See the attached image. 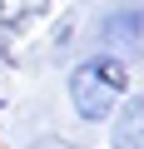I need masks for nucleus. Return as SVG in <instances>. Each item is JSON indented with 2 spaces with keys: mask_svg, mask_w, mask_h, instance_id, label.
Masks as SVG:
<instances>
[{
  "mask_svg": "<svg viewBox=\"0 0 144 149\" xmlns=\"http://www.w3.org/2000/svg\"><path fill=\"white\" fill-rule=\"evenodd\" d=\"M124 95H134L129 65H119V60H109L99 50L80 55L65 70V100H70L80 124H109V114L124 104Z\"/></svg>",
  "mask_w": 144,
  "mask_h": 149,
  "instance_id": "obj_1",
  "label": "nucleus"
},
{
  "mask_svg": "<svg viewBox=\"0 0 144 149\" xmlns=\"http://www.w3.org/2000/svg\"><path fill=\"white\" fill-rule=\"evenodd\" d=\"M95 50L119 60V65H139L144 60V5L139 0H124V5H109L95 25Z\"/></svg>",
  "mask_w": 144,
  "mask_h": 149,
  "instance_id": "obj_2",
  "label": "nucleus"
},
{
  "mask_svg": "<svg viewBox=\"0 0 144 149\" xmlns=\"http://www.w3.org/2000/svg\"><path fill=\"white\" fill-rule=\"evenodd\" d=\"M104 134H109V149H144V90L124 95V104L109 114Z\"/></svg>",
  "mask_w": 144,
  "mask_h": 149,
  "instance_id": "obj_3",
  "label": "nucleus"
},
{
  "mask_svg": "<svg viewBox=\"0 0 144 149\" xmlns=\"http://www.w3.org/2000/svg\"><path fill=\"white\" fill-rule=\"evenodd\" d=\"M25 149H80L75 139H65V134H35Z\"/></svg>",
  "mask_w": 144,
  "mask_h": 149,
  "instance_id": "obj_4",
  "label": "nucleus"
},
{
  "mask_svg": "<svg viewBox=\"0 0 144 149\" xmlns=\"http://www.w3.org/2000/svg\"><path fill=\"white\" fill-rule=\"evenodd\" d=\"M5 20H10V5H5V0H0V25H5Z\"/></svg>",
  "mask_w": 144,
  "mask_h": 149,
  "instance_id": "obj_5",
  "label": "nucleus"
}]
</instances>
